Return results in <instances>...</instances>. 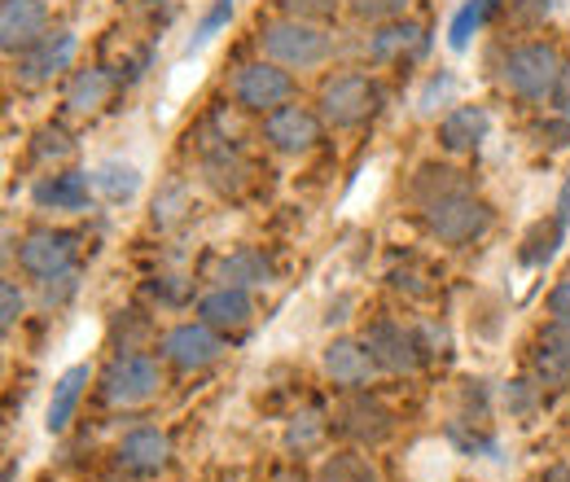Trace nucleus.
<instances>
[{
    "label": "nucleus",
    "mask_w": 570,
    "mask_h": 482,
    "mask_svg": "<svg viewBox=\"0 0 570 482\" xmlns=\"http://www.w3.org/2000/svg\"><path fill=\"white\" fill-rule=\"evenodd\" d=\"M259 45L268 53V62H277L285 70H312L321 62H330L334 53V36L316 22H303V18H277L259 31Z\"/></svg>",
    "instance_id": "nucleus-1"
},
{
    "label": "nucleus",
    "mask_w": 570,
    "mask_h": 482,
    "mask_svg": "<svg viewBox=\"0 0 570 482\" xmlns=\"http://www.w3.org/2000/svg\"><path fill=\"white\" fill-rule=\"evenodd\" d=\"M158 386H163V368L145 351H119L101 373V400L110 409H141L158 395Z\"/></svg>",
    "instance_id": "nucleus-2"
},
{
    "label": "nucleus",
    "mask_w": 570,
    "mask_h": 482,
    "mask_svg": "<svg viewBox=\"0 0 570 482\" xmlns=\"http://www.w3.org/2000/svg\"><path fill=\"white\" fill-rule=\"evenodd\" d=\"M422 219H426V233L434 242H443V246H470V242H479L492 228V207L465 189V194H448V198L422 207Z\"/></svg>",
    "instance_id": "nucleus-3"
},
{
    "label": "nucleus",
    "mask_w": 570,
    "mask_h": 482,
    "mask_svg": "<svg viewBox=\"0 0 570 482\" xmlns=\"http://www.w3.org/2000/svg\"><path fill=\"white\" fill-rule=\"evenodd\" d=\"M558 70H562V53L553 45H544V40H531V45H518V49L504 53L500 79H504V88L513 97L544 101L553 92V83H558Z\"/></svg>",
    "instance_id": "nucleus-4"
},
{
    "label": "nucleus",
    "mask_w": 570,
    "mask_h": 482,
    "mask_svg": "<svg viewBox=\"0 0 570 482\" xmlns=\"http://www.w3.org/2000/svg\"><path fill=\"white\" fill-rule=\"evenodd\" d=\"M377 101H382L377 83H373L368 75L347 70V75H334V79L321 88V119H325L330 128H360V124L377 110Z\"/></svg>",
    "instance_id": "nucleus-5"
},
{
    "label": "nucleus",
    "mask_w": 570,
    "mask_h": 482,
    "mask_svg": "<svg viewBox=\"0 0 570 482\" xmlns=\"http://www.w3.org/2000/svg\"><path fill=\"white\" fill-rule=\"evenodd\" d=\"M360 343H364V351L373 355V364H377L382 373H413V368H422V360H426L422 334L409 329V325H400V321H373V325L360 334Z\"/></svg>",
    "instance_id": "nucleus-6"
},
{
    "label": "nucleus",
    "mask_w": 570,
    "mask_h": 482,
    "mask_svg": "<svg viewBox=\"0 0 570 482\" xmlns=\"http://www.w3.org/2000/svg\"><path fill=\"white\" fill-rule=\"evenodd\" d=\"M289 97H294V79L277 62H250V67H242L233 75V101L242 110L273 115V110L289 106Z\"/></svg>",
    "instance_id": "nucleus-7"
},
{
    "label": "nucleus",
    "mask_w": 570,
    "mask_h": 482,
    "mask_svg": "<svg viewBox=\"0 0 570 482\" xmlns=\"http://www.w3.org/2000/svg\"><path fill=\"white\" fill-rule=\"evenodd\" d=\"M75 255H79V233L67 228H36L22 237L18 246V268L36 281H49V276L75 268Z\"/></svg>",
    "instance_id": "nucleus-8"
},
{
    "label": "nucleus",
    "mask_w": 570,
    "mask_h": 482,
    "mask_svg": "<svg viewBox=\"0 0 570 482\" xmlns=\"http://www.w3.org/2000/svg\"><path fill=\"white\" fill-rule=\"evenodd\" d=\"M334 425H338L343 439H352L360 447H377V443L391 439L395 413H391L377 395H368V391H347V400H343L338 413H334Z\"/></svg>",
    "instance_id": "nucleus-9"
},
{
    "label": "nucleus",
    "mask_w": 570,
    "mask_h": 482,
    "mask_svg": "<svg viewBox=\"0 0 570 482\" xmlns=\"http://www.w3.org/2000/svg\"><path fill=\"white\" fill-rule=\"evenodd\" d=\"M163 360L167 364H176L180 373H198V368H207L219 360V351H224V334H215L212 325H203V321H185V325H176V329H167L163 334Z\"/></svg>",
    "instance_id": "nucleus-10"
},
{
    "label": "nucleus",
    "mask_w": 570,
    "mask_h": 482,
    "mask_svg": "<svg viewBox=\"0 0 570 482\" xmlns=\"http://www.w3.org/2000/svg\"><path fill=\"white\" fill-rule=\"evenodd\" d=\"M75 49H79L75 31H67V27L45 31V36H40L31 49H22V53L13 58V75H18L22 83H45V79H53V75L71 70Z\"/></svg>",
    "instance_id": "nucleus-11"
},
{
    "label": "nucleus",
    "mask_w": 570,
    "mask_h": 482,
    "mask_svg": "<svg viewBox=\"0 0 570 482\" xmlns=\"http://www.w3.org/2000/svg\"><path fill=\"white\" fill-rule=\"evenodd\" d=\"M115 461L128 479H158L167 465H171V439L154 425H137L119 439L115 447Z\"/></svg>",
    "instance_id": "nucleus-12"
},
{
    "label": "nucleus",
    "mask_w": 570,
    "mask_h": 482,
    "mask_svg": "<svg viewBox=\"0 0 570 482\" xmlns=\"http://www.w3.org/2000/svg\"><path fill=\"white\" fill-rule=\"evenodd\" d=\"M264 140L285 154V158H298L307 149H316L321 140V115H312L307 106H282L273 115H264Z\"/></svg>",
    "instance_id": "nucleus-13"
},
{
    "label": "nucleus",
    "mask_w": 570,
    "mask_h": 482,
    "mask_svg": "<svg viewBox=\"0 0 570 482\" xmlns=\"http://www.w3.org/2000/svg\"><path fill=\"white\" fill-rule=\"evenodd\" d=\"M531 373H535L540 391H567L570 386V325L567 321H549V325L535 334Z\"/></svg>",
    "instance_id": "nucleus-14"
},
{
    "label": "nucleus",
    "mask_w": 570,
    "mask_h": 482,
    "mask_svg": "<svg viewBox=\"0 0 570 482\" xmlns=\"http://www.w3.org/2000/svg\"><path fill=\"white\" fill-rule=\"evenodd\" d=\"M426 49V27L413 22V18H391V22H377V31L368 36L364 53L373 67H395L404 58H417Z\"/></svg>",
    "instance_id": "nucleus-15"
},
{
    "label": "nucleus",
    "mask_w": 570,
    "mask_h": 482,
    "mask_svg": "<svg viewBox=\"0 0 570 482\" xmlns=\"http://www.w3.org/2000/svg\"><path fill=\"white\" fill-rule=\"evenodd\" d=\"M198 321L215 334H242L255 321V298L242 285H215L198 298Z\"/></svg>",
    "instance_id": "nucleus-16"
},
{
    "label": "nucleus",
    "mask_w": 570,
    "mask_h": 482,
    "mask_svg": "<svg viewBox=\"0 0 570 482\" xmlns=\"http://www.w3.org/2000/svg\"><path fill=\"white\" fill-rule=\"evenodd\" d=\"M49 31V9L45 0H4L0 4V49L18 58Z\"/></svg>",
    "instance_id": "nucleus-17"
},
{
    "label": "nucleus",
    "mask_w": 570,
    "mask_h": 482,
    "mask_svg": "<svg viewBox=\"0 0 570 482\" xmlns=\"http://www.w3.org/2000/svg\"><path fill=\"white\" fill-rule=\"evenodd\" d=\"M97 189H92V171H53V176H40L36 180V189H31V203L40 210H88V198H92Z\"/></svg>",
    "instance_id": "nucleus-18"
},
{
    "label": "nucleus",
    "mask_w": 570,
    "mask_h": 482,
    "mask_svg": "<svg viewBox=\"0 0 570 482\" xmlns=\"http://www.w3.org/2000/svg\"><path fill=\"white\" fill-rule=\"evenodd\" d=\"M321 364H325V373H330V382L334 386H343V391H360V386H368V377H373V355L364 351L360 338H334V343L325 346V355H321Z\"/></svg>",
    "instance_id": "nucleus-19"
},
{
    "label": "nucleus",
    "mask_w": 570,
    "mask_h": 482,
    "mask_svg": "<svg viewBox=\"0 0 570 482\" xmlns=\"http://www.w3.org/2000/svg\"><path fill=\"white\" fill-rule=\"evenodd\" d=\"M492 132V115L483 106H456L439 119V145L448 154H474Z\"/></svg>",
    "instance_id": "nucleus-20"
},
{
    "label": "nucleus",
    "mask_w": 570,
    "mask_h": 482,
    "mask_svg": "<svg viewBox=\"0 0 570 482\" xmlns=\"http://www.w3.org/2000/svg\"><path fill=\"white\" fill-rule=\"evenodd\" d=\"M88 382H92V368H88V364H75V368H67V373L53 382L49 413H45V430H49V434H67V425L75 421V409H79V400H83V391H88Z\"/></svg>",
    "instance_id": "nucleus-21"
},
{
    "label": "nucleus",
    "mask_w": 570,
    "mask_h": 482,
    "mask_svg": "<svg viewBox=\"0 0 570 482\" xmlns=\"http://www.w3.org/2000/svg\"><path fill=\"white\" fill-rule=\"evenodd\" d=\"M246 176H250V167L242 163V154L233 145H207L203 149V180L212 185L215 194L237 198L246 189Z\"/></svg>",
    "instance_id": "nucleus-22"
},
{
    "label": "nucleus",
    "mask_w": 570,
    "mask_h": 482,
    "mask_svg": "<svg viewBox=\"0 0 570 482\" xmlns=\"http://www.w3.org/2000/svg\"><path fill=\"white\" fill-rule=\"evenodd\" d=\"M92 189H97L110 207H124V203H132V198L141 194V167H132V163H124V158H106V163H97V171H92Z\"/></svg>",
    "instance_id": "nucleus-23"
},
{
    "label": "nucleus",
    "mask_w": 570,
    "mask_h": 482,
    "mask_svg": "<svg viewBox=\"0 0 570 482\" xmlns=\"http://www.w3.org/2000/svg\"><path fill=\"white\" fill-rule=\"evenodd\" d=\"M567 228L558 215H549V219H535L531 224V233L522 237V250H518V259H522V268H544V264H553V255H558V246L567 242Z\"/></svg>",
    "instance_id": "nucleus-24"
},
{
    "label": "nucleus",
    "mask_w": 570,
    "mask_h": 482,
    "mask_svg": "<svg viewBox=\"0 0 570 482\" xmlns=\"http://www.w3.org/2000/svg\"><path fill=\"white\" fill-rule=\"evenodd\" d=\"M219 285H242V289H255V285H268L273 281V264L264 250H233L228 259H219Z\"/></svg>",
    "instance_id": "nucleus-25"
},
{
    "label": "nucleus",
    "mask_w": 570,
    "mask_h": 482,
    "mask_svg": "<svg viewBox=\"0 0 570 482\" xmlns=\"http://www.w3.org/2000/svg\"><path fill=\"white\" fill-rule=\"evenodd\" d=\"M316 482H382L377 465L356 452V447H343V452H330L316 470Z\"/></svg>",
    "instance_id": "nucleus-26"
},
{
    "label": "nucleus",
    "mask_w": 570,
    "mask_h": 482,
    "mask_svg": "<svg viewBox=\"0 0 570 482\" xmlns=\"http://www.w3.org/2000/svg\"><path fill=\"white\" fill-rule=\"evenodd\" d=\"M110 88H115V79H110L101 67L79 70V75L71 79V88H67V110H75V115H92V110H101L106 97H110Z\"/></svg>",
    "instance_id": "nucleus-27"
},
{
    "label": "nucleus",
    "mask_w": 570,
    "mask_h": 482,
    "mask_svg": "<svg viewBox=\"0 0 570 482\" xmlns=\"http://www.w3.org/2000/svg\"><path fill=\"white\" fill-rule=\"evenodd\" d=\"M492 13H497V0H465V4L456 9V18L448 22V49H452V53H465L470 40L488 27Z\"/></svg>",
    "instance_id": "nucleus-28"
},
{
    "label": "nucleus",
    "mask_w": 570,
    "mask_h": 482,
    "mask_svg": "<svg viewBox=\"0 0 570 482\" xmlns=\"http://www.w3.org/2000/svg\"><path fill=\"white\" fill-rule=\"evenodd\" d=\"M470 185L461 180V171L456 167H439V163H426L417 176H413V198L430 207V203H439V198H448V194H465Z\"/></svg>",
    "instance_id": "nucleus-29"
},
{
    "label": "nucleus",
    "mask_w": 570,
    "mask_h": 482,
    "mask_svg": "<svg viewBox=\"0 0 570 482\" xmlns=\"http://www.w3.org/2000/svg\"><path fill=\"white\" fill-rule=\"evenodd\" d=\"M321 434H325V421H321L316 409L294 413L289 416V425H285V447H289V452H307V447L321 443Z\"/></svg>",
    "instance_id": "nucleus-30"
},
{
    "label": "nucleus",
    "mask_w": 570,
    "mask_h": 482,
    "mask_svg": "<svg viewBox=\"0 0 570 482\" xmlns=\"http://www.w3.org/2000/svg\"><path fill=\"white\" fill-rule=\"evenodd\" d=\"M233 9H237V0H215L212 9L203 13V22L194 27V36H189V49H185V53H198V49H207V45L215 40V31L233 22Z\"/></svg>",
    "instance_id": "nucleus-31"
},
{
    "label": "nucleus",
    "mask_w": 570,
    "mask_h": 482,
    "mask_svg": "<svg viewBox=\"0 0 570 482\" xmlns=\"http://www.w3.org/2000/svg\"><path fill=\"white\" fill-rule=\"evenodd\" d=\"M71 154H75V145L62 128H40L36 140H31V158H36L40 167H49V163H67Z\"/></svg>",
    "instance_id": "nucleus-32"
},
{
    "label": "nucleus",
    "mask_w": 570,
    "mask_h": 482,
    "mask_svg": "<svg viewBox=\"0 0 570 482\" xmlns=\"http://www.w3.org/2000/svg\"><path fill=\"white\" fill-rule=\"evenodd\" d=\"M75 294H79V268H67V273L40 281V303L45 307H67Z\"/></svg>",
    "instance_id": "nucleus-33"
},
{
    "label": "nucleus",
    "mask_w": 570,
    "mask_h": 482,
    "mask_svg": "<svg viewBox=\"0 0 570 482\" xmlns=\"http://www.w3.org/2000/svg\"><path fill=\"white\" fill-rule=\"evenodd\" d=\"M347 9L360 22H391V18H404L409 0H347Z\"/></svg>",
    "instance_id": "nucleus-34"
},
{
    "label": "nucleus",
    "mask_w": 570,
    "mask_h": 482,
    "mask_svg": "<svg viewBox=\"0 0 570 482\" xmlns=\"http://www.w3.org/2000/svg\"><path fill=\"white\" fill-rule=\"evenodd\" d=\"M180 215H185V185H167L154 198V228H171Z\"/></svg>",
    "instance_id": "nucleus-35"
},
{
    "label": "nucleus",
    "mask_w": 570,
    "mask_h": 482,
    "mask_svg": "<svg viewBox=\"0 0 570 482\" xmlns=\"http://www.w3.org/2000/svg\"><path fill=\"white\" fill-rule=\"evenodd\" d=\"M343 0H282L285 18H303V22H325L338 13Z\"/></svg>",
    "instance_id": "nucleus-36"
},
{
    "label": "nucleus",
    "mask_w": 570,
    "mask_h": 482,
    "mask_svg": "<svg viewBox=\"0 0 570 482\" xmlns=\"http://www.w3.org/2000/svg\"><path fill=\"white\" fill-rule=\"evenodd\" d=\"M22 312H27V294L18 289V281H4V285H0V329L9 334Z\"/></svg>",
    "instance_id": "nucleus-37"
},
{
    "label": "nucleus",
    "mask_w": 570,
    "mask_h": 482,
    "mask_svg": "<svg viewBox=\"0 0 570 482\" xmlns=\"http://www.w3.org/2000/svg\"><path fill=\"white\" fill-rule=\"evenodd\" d=\"M149 294H154L158 303H167V307H180V303L189 298V285H180V276H163V281L149 285Z\"/></svg>",
    "instance_id": "nucleus-38"
},
{
    "label": "nucleus",
    "mask_w": 570,
    "mask_h": 482,
    "mask_svg": "<svg viewBox=\"0 0 570 482\" xmlns=\"http://www.w3.org/2000/svg\"><path fill=\"white\" fill-rule=\"evenodd\" d=\"M535 137L544 140L549 149H567L570 145V119L567 115H553L549 124H540V128H535Z\"/></svg>",
    "instance_id": "nucleus-39"
},
{
    "label": "nucleus",
    "mask_w": 570,
    "mask_h": 482,
    "mask_svg": "<svg viewBox=\"0 0 570 482\" xmlns=\"http://www.w3.org/2000/svg\"><path fill=\"white\" fill-rule=\"evenodd\" d=\"M535 395H540V382H509V409L513 413H531V404H535Z\"/></svg>",
    "instance_id": "nucleus-40"
},
{
    "label": "nucleus",
    "mask_w": 570,
    "mask_h": 482,
    "mask_svg": "<svg viewBox=\"0 0 570 482\" xmlns=\"http://www.w3.org/2000/svg\"><path fill=\"white\" fill-rule=\"evenodd\" d=\"M549 106H553V115H567L570 119V62H562V70H558V83L549 92Z\"/></svg>",
    "instance_id": "nucleus-41"
},
{
    "label": "nucleus",
    "mask_w": 570,
    "mask_h": 482,
    "mask_svg": "<svg viewBox=\"0 0 570 482\" xmlns=\"http://www.w3.org/2000/svg\"><path fill=\"white\" fill-rule=\"evenodd\" d=\"M549 316L570 325V281H558V285L549 289Z\"/></svg>",
    "instance_id": "nucleus-42"
},
{
    "label": "nucleus",
    "mask_w": 570,
    "mask_h": 482,
    "mask_svg": "<svg viewBox=\"0 0 570 482\" xmlns=\"http://www.w3.org/2000/svg\"><path fill=\"white\" fill-rule=\"evenodd\" d=\"M558 219L570 224V171H567V180H562V194H558Z\"/></svg>",
    "instance_id": "nucleus-43"
},
{
    "label": "nucleus",
    "mask_w": 570,
    "mask_h": 482,
    "mask_svg": "<svg viewBox=\"0 0 570 482\" xmlns=\"http://www.w3.org/2000/svg\"><path fill=\"white\" fill-rule=\"evenodd\" d=\"M273 482H307V474H298V470H282V474H273Z\"/></svg>",
    "instance_id": "nucleus-44"
},
{
    "label": "nucleus",
    "mask_w": 570,
    "mask_h": 482,
    "mask_svg": "<svg viewBox=\"0 0 570 482\" xmlns=\"http://www.w3.org/2000/svg\"><path fill=\"white\" fill-rule=\"evenodd\" d=\"M97 482H128V479H119V474H106V479H97Z\"/></svg>",
    "instance_id": "nucleus-45"
},
{
    "label": "nucleus",
    "mask_w": 570,
    "mask_h": 482,
    "mask_svg": "<svg viewBox=\"0 0 570 482\" xmlns=\"http://www.w3.org/2000/svg\"><path fill=\"white\" fill-rule=\"evenodd\" d=\"M137 4H163V0H137Z\"/></svg>",
    "instance_id": "nucleus-46"
}]
</instances>
